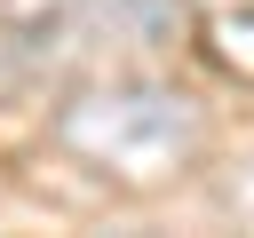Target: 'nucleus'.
<instances>
[{"mask_svg":"<svg viewBox=\"0 0 254 238\" xmlns=\"http://www.w3.org/2000/svg\"><path fill=\"white\" fill-rule=\"evenodd\" d=\"M56 143L119 190H159L206 151V119L183 87L111 79V87H87V95L56 103Z\"/></svg>","mask_w":254,"mask_h":238,"instance_id":"nucleus-1","label":"nucleus"},{"mask_svg":"<svg viewBox=\"0 0 254 238\" xmlns=\"http://www.w3.org/2000/svg\"><path fill=\"white\" fill-rule=\"evenodd\" d=\"M183 0H0V87H40L111 48H167Z\"/></svg>","mask_w":254,"mask_h":238,"instance_id":"nucleus-2","label":"nucleus"},{"mask_svg":"<svg viewBox=\"0 0 254 238\" xmlns=\"http://www.w3.org/2000/svg\"><path fill=\"white\" fill-rule=\"evenodd\" d=\"M206 56H214L230 79L254 87V8H222V16H206Z\"/></svg>","mask_w":254,"mask_h":238,"instance_id":"nucleus-3","label":"nucleus"}]
</instances>
